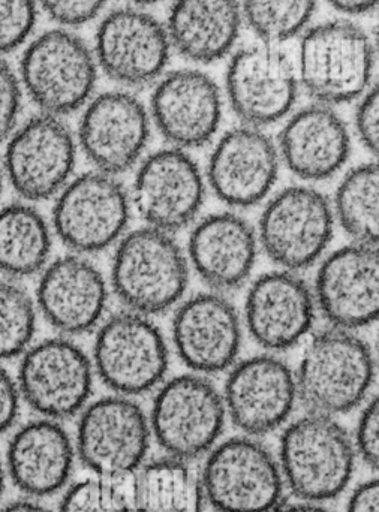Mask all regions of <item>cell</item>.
Returning <instances> with one entry per match:
<instances>
[{"label": "cell", "instance_id": "obj_14", "mask_svg": "<svg viewBox=\"0 0 379 512\" xmlns=\"http://www.w3.org/2000/svg\"><path fill=\"white\" fill-rule=\"evenodd\" d=\"M203 201V174L185 150H159L138 168L132 203L149 227L176 233L197 218Z\"/></svg>", "mask_w": 379, "mask_h": 512}, {"label": "cell", "instance_id": "obj_9", "mask_svg": "<svg viewBox=\"0 0 379 512\" xmlns=\"http://www.w3.org/2000/svg\"><path fill=\"white\" fill-rule=\"evenodd\" d=\"M374 68V48L365 30L330 21L306 33L300 48V77L321 104H344L362 95Z\"/></svg>", "mask_w": 379, "mask_h": 512}, {"label": "cell", "instance_id": "obj_10", "mask_svg": "<svg viewBox=\"0 0 379 512\" xmlns=\"http://www.w3.org/2000/svg\"><path fill=\"white\" fill-rule=\"evenodd\" d=\"M93 369L120 396L158 387L168 370V346L149 316L125 310L102 322L93 345Z\"/></svg>", "mask_w": 379, "mask_h": 512}, {"label": "cell", "instance_id": "obj_16", "mask_svg": "<svg viewBox=\"0 0 379 512\" xmlns=\"http://www.w3.org/2000/svg\"><path fill=\"white\" fill-rule=\"evenodd\" d=\"M314 298L332 327L354 331L377 321L378 245L354 242L327 256L318 270Z\"/></svg>", "mask_w": 379, "mask_h": 512}, {"label": "cell", "instance_id": "obj_7", "mask_svg": "<svg viewBox=\"0 0 379 512\" xmlns=\"http://www.w3.org/2000/svg\"><path fill=\"white\" fill-rule=\"evenodd\" d=\"M131 218V198L116 176L90 171L57 194L54 233L74 254L105 251L120 240Z\"/></svg>", "mask_w": 379, "mask_h": 512}, {"label": "cell", "instance_id": "obj_34", "mask_svg": "<svg viewBox=\"0 0 379 512\" xmlns=\"http://www.w3.org/2000/svg\"><path fill=\"white\" fill-rule=\"evenodd\" d=\"M122 483L101 477L77 481L66 489L59 512H134Z\"/></svg>", "mask_w": 379, "mask_h": 512}, {"label": "cell", "instance_id": "obj_24", "mask_svg": "<svg viewBox=\"0 0 379 512\" xmlns=\"http://www.w3.org/2000/svg\"><path fill=\"white\" fill-rule=\"evenodd\" d=\"M152 114L162 137L176 149L201 147L215 137L221 125V92L203 72L176 71L153 92Z\"/></svg>", "mask_w": 379, "mask_h": 512}, {"label": "cell", "instance_id": "obj_11", "mask_svg": "<svg viewBox=\"0 0 379 512\" xmlns=\"http://www.w3.org/2000/svg\"><path fill=\"white\" fill-rule=\"evenodd\" d=\"M93 364L68 337L30 345L21 355L17 385L21 400L50 420H65L83 411L93 388Z\"/></svg>", "mask_w": 379, "mask_h": 512}, {"label": "cell", "instance_id": "obj_46", "mask_svg": "<svg viewBox=\"0 0 379 512\" xmlns=\"http://www.w3.org/2000/svg\"><path fill=\"white\" fill-rule=\"evenodd\" d=\"M132 3H137V5H152V3L159 2V0H131Z\"/></svg>", "mask_w": 379, "mask_h": 512}, {"label": "cell", "instance_id": "obj_3", "mask_svg": "<svg viewBox=\"0 0 379 512\" xmlns=\"http://www.w3.org/2000/svg\"><path fill=\"white\" fill-rule=\"evenodd\" d=\"M189 267L170 233L146 227L126 234L113 256L111 285L126 310L159 315L182 300Z\"/></svg>", "mask_w": 379, "mask_h": 512}, {"label": "cell", "instance_id": "obj_30", "mask_svg": "<svg viewBox=\"0 0 379 512\" xmlns=\"http://www.w3.org/2000/svg\"><path fill=\"white\" fill-rule=\"evenodd\" d=\"M132 505L134 512H203L200 477L174 457L147 463L132 478Z\"/></svg>", "mask_w": 379, "mask_h": 512}, {"label": "cell", "instance_id": "obj_15", "mask_svg": "<svg viewBox=\"0 0 379 512\" xmlns=\"http://www.w3.org/2000/svg\"><path fill=\"white\" fill-rule=\"evenodd\" d=\"M225 411L246 436L275 432L297 402L296 376L273 355L246 358L233 367L224 390Z\"/></svg>", "mask_w": 379, "mask_h": 512}, {"label": "cell", "instance_id": "obj_13", "mask_svg": "<svg viewBox=\"0 0 379 512\" xmlns=\"http://www.w3.org/2000/svg\"><path fill=\"white\" fill-rule=\"evenodd\" d=\"M333 227L335 215L329 200L317 189L293 186L267 204L258 243L284 270H305L326 251Z\"/></svg>", "mask_w": 379, "mask_h": 512}, {"label": "cell", "instance_id": "obj_19", "mask_svg": "<svg viewBox=\"0 0 379 512\" xmlns=\"http://www.w3.org/2000/svg\"><path fill=\"white\" fill-rule=\"evenodd\" d=\"M41 273L36 307L54 330L78 336L98 327L107 309L108 288L101 270L86 255L60 256Z\"/></svg>", "mask_w": 379, "mask_h": 512}, {"label": "cell", "instance_id": "obj_38", "mask_svg": "<svg viewBox=\"0 0 379 512\" xmlns=\"http://www.w3.org/2000/svg\"><path fill=\"white\" fill-rule=\"evenodd\" d=\"M357 451L369 468L377 471L379 465V402L374 397L363 409L357 424Z\"/></svg>", "mask_w": 379, "mask_h": 512}, {"label": "cell", "instance_id": "obj_37", "mask_svg": "<svg viewBox=\"0 0 379 512\" xmlns=\"http://www.w3.org/2000/svg\"><path fill=\"white\" fill-rule=\"evenodd\" d=\"M48 17L62 26H83L104 8L107 0H39Z\"/></svg>", "mask_w": 379, "mask_h": 512}, {"label": "cell", "instance_id": "obj_26", "mask_svg": "<svg viewBox=\"0 0 379 512\" xmlns=\"http://www.w3.org/2000/svg\"><path fill=\"white\" fill-rule=\"evenodd\" d=\"M188 252L198 276L210 288L233 291L254 270L258 237L252 225L236 213H216L195 225Z\"/></svg>", "mask_w": 379, "mask_h": 512}, {"label": "cell", "instance_id": "obj_20", "mask_svg": "<svg viewBox=\"0 0 379 512\" xmlns=\"http://www.w3.org/2000/svg\"><path fill=\"white\" fill-rule=\"evenodd\" d=\"M173 343L180 360L198 375L227 370L242 348V322L221 294H198L177 307Z\"/></svg>", "mask_w": 379, "mask_h": 512}, {"label": "cell", "instance_id": "obj_33", "mask_svg": "<svg viewBox=\"0 0 379 512\" xmlns=\"http://www.w3.org/2000/svg\"><path fill=\"white\" fill-rule=\"evenodd\" d=\"M317 0H245L249 26L266 42L296 36L311 20Z\"/></svg>", "mask_w": 379, "mask_h": 512}, {"label": "cell", "instance_id": "obj_29", "mask_svg": "<svg viewBox=\"0 0 379 512\" xmlns=\"http://www.w3.org/2000/svg\"><path fill=\"white\" fill-rule=\"evenodd\" d=\"M53 240L44 216L29 203L0 209V273L23 279L44 270Z\"/></svg>", "mask_w": 379, "mask_h": 512}, {"label": "cell", "instance_id": "obj_25", "mask_svg": "<svg viewBox=\"0 0 379 512\" xmlns=\"http://www.w3.org/2000/svg\"><path fill=\"white\" fill-rule=\"evenodd\" d=\"M75 456L74 442L65 427L41 417L18 427L9 439L6 477L27 498H47L65 489Z\"/></svg>", "mask_w": 379, "mask_h": 512}, {"label": "cell", "instance_id": "obj_43", "mask_svg": "<svg viewBox=\"0 0 379 512\" xmlns=\"http://www.w3.org/2000/svg\"><path fill=\"white\" fill-rule=\"evenodd\" d=\"M0 512H53L45 508L44 505L36 502L35 499H20V501L11 502L3 507Z\"/></svg>", "mask_w": 379, "mask_h": 512}, {"label": "cell", "instance_id": "obj_17", "mask_svg": "<svg viewBox=\"0 0 379 512\" xmlns=\"http://www.w3.org/2000/svg\"><path fill=\"white\" fill-rule=\"evenodd\" d=\"M150 137L146 108L131 93L105 92L96 96L81 116L78 143L90 164L101 173L131 170Z\"/></svg>", "mask_w": 379, "mask_h": 512}, {"label": "cell", "instance_id": "obj_36", "mask_svg": "<svg viewBox=\"0 0 379 512\" xmlns=\"http://www.w3.org/2000/svg\"><path fill=\"white\" fill-rule=\"evenodd\" d=\"M21 110V83L8 62L0 57V143L8 140L17 126Z\"/></svg>", "mask_w": 379, "mask_h": 512}, {"label": "cell", "instance_id": "obj_2", "mask_svg": "<svg viewBox=\"0 0 379 512\" xmlns=\"http://www.w3.org/2000/svg\"><path fill=\"white\" fill-rule=\"evenodd\" d=\"M279 468L285 487L302 502L332 501L353 478L356 448L329 415L309 412L282 433Z\"/></svg>", "mask_w": 379, "mask_h": 512}, {"label": "cell", "instance_id": "obj_42", "mask_svg": "<svg viewBox=\"0 0 379 512\" xmlns=\"http://www.w3.org/2000/svg\"><path fill=\"white\" fill-rule=\"evenodd\" d=\"M332 6L345 14L360 15L377 8L378 0H329Z\"/></svg>", "mask_w": 379, "mask_h": 512}, {"label": "cell", "instance_id": "obj_22", "mask_svg": "<svg viewBox=\"0 0 379 512\" xmlns=\"http://www.w3.org/2000/svg\"><path fill=\"white\" fill-rule=\"evenodd\" d=\"M245 321L261 348L287 351L299 345L314 325V292L294 271L263 274L246 295Z\"/></svg>", "mask_w": 379, "mask_h": 512}, {"label": "cell", "instance_id": "obj_41", "mask_svg": "<svg viewBox=\"0 0 379 512\" xmlns=\"http://www.w3.org/2000/svg\"><path fill=\"white\" fill-rule=\"evenodd\" d=\"M347 512H379L378 480H369L354 489Z\"/></svg>", "mask_w": 379, "mask_h": 512}, {"label": "cell", "instance_id": "obj_18", "mask_svg": "<svg viewBox=\"0 0 379 512\" xmlns=\"http://www.w3.org/2000/svg\"><path fill=\"white\" fill-rule=\"evenodd\" d=\"M170 57V38L156 18L120 8L102 20L96 32V59L102 71L123 86L155 81Z\"/></svg>", "mask_w": 379, "mask_h": 512}, {"label": "cell", "instance_id": "obj_47", "mask_svg": "<svg viewBox=\"0 0 379 512\" xmlns=\"http://www.w3.org/2000/svg\"><path fill=\"white\" fill-rule=\"evenodd\" d=\"M2 189H3V168H2V165H0V195H2Z\"/></svg>", "mask_w": 379, "mask_h": 512}, {"label": "cell", "instance_id": "obj_32", "mask_svg": "<svg viewBox=\"0 0 379 512\" xmlns=\"http://www.w3.org/2000/svg\"><path fill=\"white\" fill-rule=\"evenodd\" d=\"M36 303L14 279H0V361L20 357L32 345Z\"/></svg>", "mask_w": 379, "mask_h": 512}, {"label": "cell", "instance_id": "obj_12", "mask_svg": "<svg viewBox=\"0 0 379 512\" xmlns=\"http://www.w3.org/2000/svg\"><path fill=\"white\" fill-rule=\"evenodd\" d=\"M77 144L60 117L38 114L14 129L6 143L3 171L27 203L50 200L74 173Z\"/></svg>", "mask_w": 379, "mask_h": 512}, {"label": "cell", "instance_id": "obj_44", "mask_svg": "<svg viewBox=\"0 0 379 512\" xmlns=\"http://www.w3.org/2000/svg\"><path fill=\"white\" fill-rule=\"evenodd\" d=\"M279 512H330L326 508L312 502H302V504L291 505V507L284 508Z\"/></svg>", "mask_w": 379, "mask_h": 512}, {"label": "cell", "instance_id": "obj_5", "mask_svg": "<svg viewBox=\"0 0 379 512\" xmlns=\"http://www.w3.org/2000/svg\"><path fill=\"white\" fill-rule=\"evenodd\" d=\"M98 69L92 51L78 36L47 30L33 39L20 63V83L44 114L65 116L89 101Z\"/></svg>", "mask_w": 379, "mask_h": 512}, {"label": "cell", "instance_id": "obj_21", "mask_svg": "<svg viewBox=\"0 0 379 512\" xmlns=\"http://www.w3.org/2000/svg\"><path fill=\"white\" fill-rule=\"evenodd\" d=\"M278 147L254 126L228 131L209 161V185L231 207L257 206L272 191L279 174Z\"/></svg>", "mask_w": 379, "mask_h": 512}, {"label": "cell", "instance_id": "obj_40", "mask_svg": "<svg viewBox=\"0 0 379 512\" xmlns=\"http://www.w3.org/2000/svg\"><path fill=\"white\" fill-rule=\"evenodd\" d=\"M21 396L17 381L0 364V435L12 429L20 414Z\"/></svg>", "mask_w": 379, "mask_h": 512}, {"label": "cell", "instance_id": "obj_45", "mask_svg": "<svg viewBox=\"0 0 379 512\" xmlns=\"http://www.w3.org/2000/svg\"><path fill=\"white\" fill-rule=\"evenodd\" d=\"M6 486V469L2 457H0V501H2L3 493H5Z\"/></svg>", "mask_w": 379, "mask_h": 512}, {"label": "cell", "instance_id": "obj_31", "mask_svg": "<svg viewBox=\"0 0 379 512\" xmlns=\"http://www.w3.org/2000/svg\"><path fill=\"white\" fill-rule=\"evenodd\" d=\"M378 200L377 162L354 168L339 185L335 213L354 242L378 245Z\"/></svg>", "mask_w": 379, "mask_h": 512}, {"label": "cell", "instance_id": "obj_8", "mask_svg": "<svg viewBox=\"0 0 379 512\" xmlns=\"http://www.w3.org/2000/svg\"><path fill=\"white\" fill-rule=\"evenodd\" d=\"M224 397L201 375H180L165 382L153 400L150 430L174 459L209 453L225 426Z\"/></svg>", "mask_w": 379, "mask_h": 512}, {"label": "cell", "instance_id": "obj_27", "mask_svg": "<svg viewBox=\"0 0 379 512\" xmlns=\"http://www.w3.org/2000/svg\"><path fill=\"white\" fill-rule=\"evenodd\" d=\"M350 153L347 125L324 104L311 105L294 114L279 137V158L294 176L308 182L335 176Z\"/></svg>", "mask_w": 379, "mask_h": 512}, {"label": "cell", "instance_id": "obj_4", "mask_svg": "<svg viewBox=\"0 0 379 512\" xmlns=\"http://www.w3.org/2000/svg\"><path fill=\"white\" fill-rule=\"evenodd\" d=\"M200 480L204 499L216 512H275L284 499L278 460L252 436L210 450Z\"/></svg>", "mask_w": 379, "mask_h": 512}, {"label": "cell", "instance_id": "obj_39", "mask_svg": "<svg viewBox=\"0 0 379 512\" xmlns=\"http://www.w3.org/2000/svg\"><path fill=\"white\" fill-rule=\"evenodd\" d=\"M379 93L378 87H374L360 102L356 113V129L360 141L365 144L369 152L378 155L379 147Z\"/></svg>", "mask_w": 379, "mask_h": 512}, {"label": "cell", "instance_id": "obj_28", "mask_svg": "<svg viewBox=\"0 0 379 512\" xmlns=\"http://www.w3.org/2000/svg\"><path fill=\"white\" fill-rule=\"evenodd\" d=\"M240 26L237 0H176L168 18V38L186 59L212 63L233 48Z\"/></svg>", "mask_w": 379, "mask_h": 512}, {"label": "cell", "instance_id": "obj_35", "mask_svg": "<svg viewBox=\"0 0 379 512\" xmlns=\"http://www.w3.org/2000/svg\"><path fill=\"white\" fill-rule=\"evenodd\" d=\"M38 0H0V57L17 50L32 33Z\"/></svg>", "mask_w": 379, "mask_h": 512}, {"label": "cell", "instance_id": "obj_1", "mask_svg": "<svg viewBox=\"0 0 379 512\" xmlns=\"http://www.w3.org/2000/svg\"><path fill=\"white\" fill-rule=\"evenodd\" d=\"M297 399L314 414H347L371 390L375 361L354 331L329 328L312 337L296 375Z\"/></svg>", "mask_w": 379, "mask_h": 512}, {"label": "cell", "instance_id": "obj_6", "mask_svg": "<svg viewBox=\"0 0 379 512\" xmlns=\"http://www.w3.org/2000/svg\"><path fill=\"white\" fill-rule=\"evenodd\" d=\"M149 420L126 396H108L84 406L75 454L95 477L122 481L143 465L150 448Z\"/></svg>", "mask_w": 379, "mask_h": 512}, {"label": "cell", "instance_id": "obj_23", "mask_svg": "<svg viewBox=\"0 0 379 512\" xmlns=\"http://www.w3.org/2000/svg\"><path fill=\"white\" fill-rule=\"evenodd\" d=\"M297 90L293 65L275 48H245L231 60L228 98L246 126L260 128L287 116L296 102Z\"/></svg>", "mask_w": 379, "mask_h": 512}]
</instances>
